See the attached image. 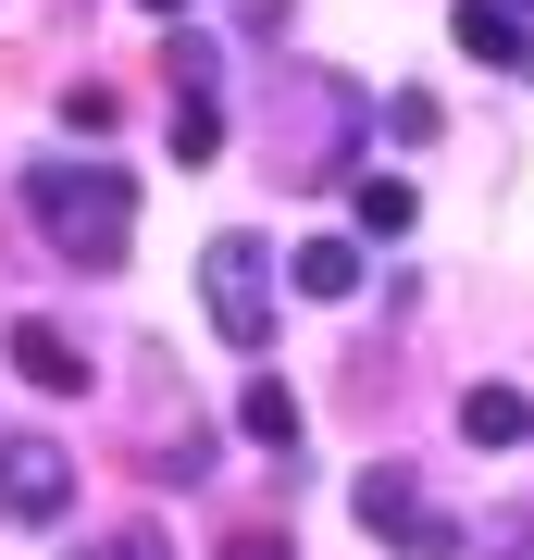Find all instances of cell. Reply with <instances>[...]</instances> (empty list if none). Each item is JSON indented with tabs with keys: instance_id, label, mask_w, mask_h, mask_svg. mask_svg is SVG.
I'll list each match as a JSON object with an SVG mask.
<instances>
[{
	"instance_id": "obj_1",
	"label": "cell",
	"mask_w": 534,
	"mask_h": 560,
	"mask_svg": "<svg viewBox=\"0 0 534 560\" xmlns=\"http://www.w3.org/2000/svg\"><path fill=\"white\" fill-rule=\"evenodd\" d=\"M25 224L75 275H124V249H138V175H112V162H25Z\"/></svg>"
},
{
	"instance_id": "obj_2",
	"label": "cell",
	"mask_w": 534,
	"mask_h": 560,
	"mask_svg": "<svg viewBox=\"0 0 534 560\" xmlns=\"http://www.w3.org/2000/svg\"><path fill=\"white\" fill-rule=\"evenodd\" d=\"M286 101L311 113V125H274V162H286V187H323V175H348V150H360V125H373V101H360L348 75H286Z\"/></svg>"
},
{
	"instance_id": "obj_3",
	"label": "cell",
	"mask_w": 534,
	"mask_h": 560,
	"mask_svg": "<svg viewBox=\"0 0 534 560\" xmlns=\"http://www.w3.org/2000/svg\"><path fill=\"white\" fill-rule=\"evenodd\" d=\"M348 511H360V536H385L397 560H460L473 548V523H448L436 499H423V474H397V460H373V474L348 486Z\"/></svg>"
},
{
	"instance_id": "obj_4",
	"label": "cell",
	"mask_w": 534,
	"mask_h": 560,
	"mask_svg": "<svg viewBox=\"0 0 534 560\" xmlns=\"http://www.w3.org/2000/svg\"><path fill=\"white\" fill-rule=\"evenodd\" d=\"M199 312H212L224 349H261V337H274V261H261V237L224 224V237L199 249Z\"/></svg>"
},
{
	"instance_id": "obj_5",
	"label": "cell",
	"mask_w": 534,
	"mask_h": 560,
	"mask_svg": "<svg viewBox=\"0 0 534 560\" xmlns=\"http://www.w3.org/2000/svg\"><path fill=\"white\" fill-rule=\"evenodd\" d=\"M62 499H75V460L50 436H0V511L13 523H62Z\"/></svg>"
},
{
	"instance_id": "obj_6",
	"label": "cell",
	"mask_w": 534,
	"mask_h": 560,
	"mask_svg": "<svg viewBox=\"0 0 534 560\" xmlns=\"http://www.w3.org/2000/svg\"><path fill=\"white\" fill-rule=\"evenodd\" d=\"M0 349H13V374L38 386V399H75V386H87V349L62 337L50 312H13V337H0Z\"/></svg>"
},
{
	"instance_id": "obj_7",
	"label": "cell",
	"mask_w": 534,
	"mask_h": 560,
	"mask_svg": "<svg viewBox=\"0 0 534 560\" xmlns=\"http://www.w3.org/2000/svg\"><path fill=\"white\" fill-rule=\"evenodd\" d=\"M448 38L473 50V62H510V75H534V25L510 13V0H460V13H448Z\"/></svg>"
},
{
	"instance_id": "obj_8",
	"label": "cell",
	"mask_w": 534,
	"mask_h": 560,
	"mask_svg": "<svg viewBox=\"0 0 534 560\" xmlns=\"http://www.w3.org/2000/svg\"><path fill=\"white\" fill-rule=\"evenodd\" d=\"M237 423H249V448H274V460H298V399H286V374H249V399H237Z\"/></svg>"
},
{
	"instance_id": "obj_9",
	"label": "cell",
	"mask_w": 534,
	"mask_h": 560,
	"mask_svg": "<svg viewBox=\"0 0 534 560\" xmlns=\"http://www.w3.org/2000/svg\"><path fill=\"white\" fill-rule=\"evenodd\" d=\"M460 436L510 448V436H534V399H522V386H473V399H460Z\"/></svg>"
},
{
	"instance_id": "obj_10",
	"label": "cell",
	"mask_w": 534,
	"mask_h": 560,
	"mask_svg": "<svg viewBox=\"0 0 534 560\" xmlns=\"http://www.w3.org/2000/svg\"><path fill=\"white\" fill-rule=\"evenodd\" d=\"M286 275H298V300H348V287H360V249H348V237H311Z\"/></svg>"
},
{
	"instance_id": "obj_11",
	"label": "cell",
	"mask_w": 534,
	"mask_h": 560,
	"mask_svg": "<svg viewBox=\"0 0 534 560\" xmlns=\"http://www.w3.org/2000/svg\"><path fill=\"white\" fill-rule=\"evenodd\" d=\"M162 138H175V162H212V150H224V101H175Z\"/></svg>"
},
{
	"instance_id": "obj_12",
	"label": "cell",
	"mask_w": 534,
	"mask_h": 560,
	"mask_svg": "<svg viewBox=\"0 0 534 560\" xmlns=\"http://www.w3.org/2000/svg\"><path fill=\"white\" fill-rule=\"evenodd\" d=\"M360 237H411V187L397 175H360Z\"/></svg>"
},
{
	"instance_id": "obj_13",
	"label": "cell",
	"mask_w": 534,
	"mask_h": 560,
	"mask_svg": "<svg viewBox=\"0 0 534 560\" xmlns=\"http://www.w3.org/2000/svg\"><path fill=\"white\" fill-rule=\"evenodd\" d=\"M473 560H534V511H485L473 523Z\"/></svg>"
},
{
	"instance_id": "obj_14",
	"label": "cell",
	"mask_w": 534,
	"mask_h": 560,
	"mask_svg": "<svg viewBox=\"0 0 534 560\" xmlns=\"http://www.w3.org/2000/svg\"><path fill=\"white\" fill-rule=\"evenodd\" d=\"M62 125H75V138H112V125H124V101H112V88H87V75H75V88H62Z\"/></svg>"
},
{
	"instance_id": "obj_15",
	"label": "cell",
	"mask_w": 534,
	"mask_h": 560,
	"mask_svg": "<svg viewBox=\"0 0 534 560\" xmlns=\"http://www.w3.org/2000/svg\"><path fill=\"white\" fill-rule=\"evenodd\" d=\"M75 560H175V548H162V523H112V536H87Z\"/></svg>"
},
{
	"instance_id": "obj_16",
	"label": "cell",
	"mask_w": 534,
	"mask_h": 560,
	"mask_svg": "<svg viewBox=\"0 0 534 560\" xmlns=\"http://www.w3.org/2000/svg\"><path fill=\"white\" fill-rule=\"evenodd\" d=\"M224 560H298V536H286V523H237V536H224Z\"/></svg>"
},
{
	"instance_id": "obj_17",
	"label": "cell",
	"mask_w": 534,
	"mask_h": 560,
	"mask_svg": "<svg viewBox=\"0 0 534 560\" xmlns=\"http://www.w3.org/2000/svg\"><path fill=\"white\" fill-rule=\"evenodd\" d=\"M385 125H397V138H411V150H423V138H436V125H448V113H436V101H423V88H397V101H385Z\"/></svg>"
},
{
	"instance_id": "obj_18",
	"label": "cell",
	"mask_w": 534,
	"mask_h": 560,
	"mask_svg": "<svg viewBox=\"0 0 534 560\" xmlns=\"http://www.w3.org/2000/svg\"><path fill=\"white\" fill-rule=\"evenodd\" d=\"M150 13H187V0H150Z\"/></svg>"
},
{
	"instance_id": "obj_19",
	"label": "cell",
	"mask_w": 534,
	"mask_h": 560,
	"mask_svg": "<svg viewBox=\"0 0 534 560\" xmlns=\"http://www.w3.org/2000/svg\"><path fill=\"white\" fill-rule=\"evenodd\" d=\"M510 13H534V0H510Z\"/></svg>"
}]
</instances>
